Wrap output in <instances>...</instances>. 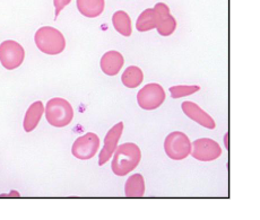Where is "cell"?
<instances>
[{"label": "cell", "mask_w": 260, "mask_h": 220, "mask_svg": "<svg viewBox=\"0 0 260 220\" xmlns=\"http://www.w3.org/2000/svg\"><path fill=\"white\" fill-rule=\"evenodd\" d=\"M192 143L190 142L187 134L180 131H174L168 134L164 141V151L169 158L173 161H182L191 155Z\"/></svg>", "instance_id": "4"}, {"label": "cell", "mask_w": 260, "mask_h": 220, "mask_svg": "<svg viewBox=\"0 0 260 220\" xmlns=\"http://www.w3.org/2000/svg\"><path fill=\"white\" fill-rule=\"evenodd\" d=\"M72 0H53V5H54V8H56V12H54V17L59 16L60 12L62 11V9L67 6V5L71 4Z\"/></svg>", "instance_id": "20"}, {"label": "cell", "mask_w": 260, "mask_h": 220, "mask_svg": "<svg viewBox=\"0 0 260 220\" xmlns=\"http://www.w3.org/2000/svg\"><path fill=\"white\" fill-rule=\"evenodd\" d=\"M199 89H201L199 86H186V85H180V86L170 87V93H171L172 98L177 99L197 93Z\"/></svg>", "instance_id": "19"}, {"label": "cell", "mask_w": 260, "mask_h": 220, "mask_svg": "<svg viewBox=\"0 0 260 220\" xmlns=\"http://www.w3.org/2000/svg\"><path fill=\"white\" fill-rule=\"evenodd\" d=\"M123 131V123L119 122L113 128H111L108 131L106 138H104V146L102 148V152L100 153L99 156V165L103 166L106 165L112 155L116 152L118 148V142Z\"/></svg>", "instance_id": "9"}, {"label": "cell", "mask_w": 260, "mask_h": 220, "mask_svg": "<svg viewBox=\"0 0 260 220\" xmlns=\"http://www.w3.org/2000/svg\"><path fill=\"white\" fill-rule=\"evenodd\" d=\"M104 0H77V8L83 16L96 18L104 11Z\"/></svg>", "instance_id": "14"}, {"label": "cell", "mask_w": 260, "mask_h": 220, "mask_svg": "<svg viewBox=\"0 0 260 220\" xmlns=\"http://www.w3.org/2000/svg\"><path fill=\"white\" fill-rule=\"evenodd\" d=\"M46 119L50 126L54 128L67 127L74 119L73 106L63 98H51L46 106Z\"/></svg>", "instance_id": "3"}, {"label": "cell", "mask_w": 260, "mask_h": 220, "mask_svg": "<svg viewBox=\"0 0 260 220\" xmlns=\"http://www.w3.org/2000/svg\"><path fill=\"white\" fill-rule=\"evenodd\" d=\"M123 63L124 59L122 54L112 50V51H108L103 54L100 66H101L102 71L108 76H116L123 67Z\"/></svg>", "instance_id": "12"}, {"label": "cell", "mask_w": 260, "mask_h": 220, "mask_svg": "<svg viewBox=\"0 0 260 220\" xmlns=\"http://www.w3.org/2000/svg\"><path fill=\"white\" fill-rule=\"evenodd\" d=\"M24 48L16 41L7 40L0 44V63L7 70L18 68L24 61Z\"/></svg>", "instance_id": "6"}, {"label": "cell", "mask_w": 260, "mask_h": 220, "mask_svg": "<svg viewBox=\"0 0 260 220\" xmlns=\"http://www.w3.org/2000/svg\"><path fill=\"white\" fill-rule=\"evenodd\" d=\"M100 148V138L98 134L87 132L84 136L75 140L72 147V154L74 157L81 161H87L93 158Z\"/></svg>", "instance_id": "7"}, {"label": "cell", "mask_w": 260, "mask_h": 220, "mask_svg": "<svg viewBox=\"0 0 260 220\" xmlns=\"http://www.w3.org/2000/svg\"><path fill=\"white\" fill-rule=\"evenodd\" d=\"M19 197V193L18 192H16V191H13V192H11L9 194H2V196H0V198H3V197Z\"/></svg>", "instance_id": "21"}, {"label": "cell", "mask_w": 260, "mask_h": 220, "mask_svg": "<svg viewBox=\"0 0 260 220\" xmlns=\"http://www.w3.org/2000/svg\"><path fill=\"white\" fill-rule=\"evenodd\" d=\"M181 108L189 119L193 120L199 126L211 130L216 128V124H215L213 118L208 113L205 112L202 107H199L196 103L186 101L181 104Z\"/></svg>", "instance_id": "10"}, {"label": "cell", "mask_w": 260, "mask_h": 220, "mask_svg": "<svg viewBox=\"0 0 260 220\" xmlns=\"http://www.w3.org/2000/svg\"><path fill=\"white\" fill-rule=\"evenodd\" d=\"M34 42L40 51L49 56H57L62 53L66 48V39L62 33L57 28L50 26L39 28L34 35Z\"/></svg>", "instance_id": "2"}, {"label": "cell", "mask_w": 260, "mask_h": 220, "mask_svg": "<svg viewBox=\"0 0 260 220\" xmlns=\"http://www.w3.org/2000/svg\"><path fill=\"white\" fill-rule=\"evenodd\" d=\"M154 8L158 14V26L156 28L158 34L162 36H170L177 28L176 18L172 16L168 5L164 3H157Z\"/></svg>", "instance_id": "11"}, {"label": "cell", "mask_w": 260, "mask_h": 220, "mask_svg": "<svg viewBox=\"0 0 260 220\" xmlns=\"http://www.w3.org/2000/svg\"><path fill=\"white\" fill-rule=\"evenodd\" d=\"M158 26V14L155 8H148L139 15L136 22L138 32H148Z\"/></svg>", "instance_id": "15"}, {"label": "cell", "mask_w": 260, "mask_h": 220, "mask_svg": "<svg viewBox=\"0 0 260 220\" xmlns=\"http://www.w3.org/2000/svg\"><path fill=\"white\" fill-rule=\"evenodd\" d=\"M221 155V146L213 139L201 138L192 142L191 156L199 162H213Z\"/></svg>", "instance_id": "8"}, {"label": "cell", "mask_w": 260, "mask_h": 220, "mask_svg": "<svg viewBox=\"0 0 260 220\" xmlns=\"http://www.w3.org/2000/svg\"><path fill=\"white\" fill-rule=\"evenodd\" d=\"M124 194L128 198H141L145 194V181L142 174H134L124 184Z\"/></svg>", "instance_id": "16"}, {"label": "cell", "mask_w": 260, "mask_h": 220, "mask_svg": "<svg viewBox=\"0 0 260 220\" xmlns=\"http://www.w3.org/2000/svg\"><path fill=\"white\" fill-rule=\"evenodd\" d=\"M164 101H166V92L161 85L155 83L145 85L137 94L138 105L146 111L156 109Z\"/></svg>", "instance_id": "5"}, {"label": "cell", "mask_w": 260, "mask_h": 220, "mask_svg": "<svg viewBox=\"0 0 260 220\" xmlns=\"http://www.w3.org/2000/svg\"><path fill=\"white\" fill-rule=\"evenodd\" d=\"M44 112H46V107L43 106V103L41 101L34 102L31 106L27 108L23 122L25 132H32L33 130L38 127V124L41 121V118Z\"/></svg>", "instance_id": "13"}, {"label": "cell", "mask_w": 260, "mask_h": 220, "mask_svg": "<svg viewBox=\"0 0 260 220\" xmlns=\"http://www.w3.org/2000/svg\"><path fill=\"white\" fill-rule=\"evenodd\" d=\"M144 79V74L141 68L136 66H130L126 70H124L122 76H121V82L124 86L128 88H136L139 85L143 83Z\"/></svg>", "instance_id": "18"}, {"label": "cell", "mask_w": 260, "mask_h": 220, "mask_svg": "<svg viewBox=\"0 0 260 220\" xmlns=\"http://www.w3.org/2000/svg\"><path fill=\"white\" fill-rule=\"evenodd\" d=\"M112 24L116 31L123 36H130L133 33L132 27V19L129 15L123 11H118L113 14L112 16Z\"/></svg>", "instance_id": "17"}, {"label": "cell", "mask_w": 260, "mask_h": 220, "mask_svg": "<svg viewBox=\"0 0 260 220\" xmlns=\"http://www.w3.org/2000/svg\"><path fill=\"white\" fill-rule=\"evenodd\" d=\"M142 159V152L136 143L126 142L116 149L112 161V172L117 176H126L136 168Z\"/></svg>", "instance_id": "1"}]
</instances>
